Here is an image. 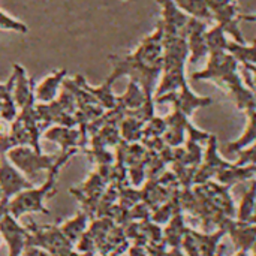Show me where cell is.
<instances>
[{
  "label": "cell",
  "instance_id": "6da1fadb",
  "mask_svg": "<svg viewBox=\"0 0 256 256\" xmlns=\"http://www.w3.org/2000/svg\"><path fill=\"white\" fill-rule=\"evenodd\" d=\"M208 63L204 69L194 72L192 80L195 81H212L222 90L228 92L237 108L248 112L255 108V93L243 82L238 72V62L228 52H210Z\"/></svg>",
  "mask_w": 256,
  "mask_h": 256
},
{
  "label": "cell",
  "instance_id": "7a4b0ae2",
  "mask_svg": "<svg viewBox=\"0 0 256 256\" xmlns=\"http://www.w3.org/2000/svg\"><path fill=\"white\" fill-rule=\"evenodd\" d=\"M57 158L58 156L42 154V152L33 150L30 146H15L8 150V160L22 171L28 178H33L42 170L50 171Z\"/></svg>",
  "mask_w": 256,
  "mask_h": 256
},
{
  "label": "cell",
  "instance_id": "3957f363",
  "mask_svg": "<svg viewBox=\"0 0 256 256\" xmlns=\"http://www.w3.org/2000/svg\"><path fill=\"white\" fill-rule=\"evenodd\" d=\"M208 26L207 21L202 20H196V18H189L186 27L183 28V36L188 40V46H189V62L190 63H196L201 58L207 57L210 54L207 42H206V32H207Z\"/></svg>",
  "mask_w": 256,
  "mask_h": 256
},
{
  "label": "cell",
  "instance_id": "277c9868",
  "mask_svg": "<svg viewBox=\"0 0 256 256\" xmlns=\"http://www.w3.org/2000/svg\"><path fill=\"white\" fill-rule=\"evenodd\" d=\"M156 102H170L176 106V110L182 111L184 116L192 117L194 111L196 108H202L207 106L213 102L212 98H206V96H198L195 94L188 84H184L180 90L177 92H171L162 96L156 98Z\"/></svg>",
  "mask_w": 256,
  "mask_h": 256
},
{
  "label": "cell",
  "instance_id": "5b68a950",
  "mask_svg": "<svg viewBox=\"0 0 256 256\" xmlns=\"http://www.w3.org/2000/svg\"><path fill=\"white\" fill-rule=\"evenodd\" d=\"M162 9V20L159 21L165 36L182 34L189 21V15L184 14L174 0H156Z\"/></svg>",
  "mask_w": 256,
  "mask_h": 256
},
{
  "label": "cell",
  "instance_id": "8992f818",
  "mask_svg": "<svg viewBox=\"0 0 256 256\" xmlns=\"http://www.w3.org/2000/svg\"><path fill=\"white\" fill-rule=\"evenodd\" d=\"M32 183L21 176L9 160L2 154L0 156V189L4 198H10L12 195H18L24 189H30Z\"/></svg>",
  "mask_w": 256,
  "mask_h": 256
},
{
  "label": "cell",
  "instance_id": "52a82bcc",
  "mask_svg": "<svg viewBox=\"0 0 256 256\" xmlns=\"http://www.w3.org/2000/svg\"><path fill=\"white\" fill-rule=\"evenodd\" d=\"M14 84H12V98L18 108L34 104V82L27 78L26 70L20 64H14Z\"/></svg>",
  "mask_w": 256,
  "mask_h": 256
},
{
  "label": "cell",
  "instance_id": "ba28073f",
  "mask_svg": "<svg viewBox=\"0 0 256 256\" xmlns=\"http://www.w3.org/2000/svg\"><path fill=\"white\" fill-rule=\"evenodd\" d=\"M66 75H68V70L62 69V70H56L51 75L45 76L38 84V87H34V99L40 104H48V102L56 100Z\"/></svg>",
  "mask_w": 256,
  "mask_h": 256
},
{
  "label": "cell",
  "instance_id": "9c48e42d",
  "mask_svg": "<svg viewBox=\"0 0 256 256\" xmlns=\"http://www.w3.org/2000/svg\"><path fill=\"white\" fill-rule=\"evenodd\" d=\"M0 230H2V234L4 236L6 242L9 243V248H10V256H18L21 254V250L24 249V244H26V240H27V234L22 228H20L16 225V222L9 216L6 214L2 222H0Z\"/></svg>",
  "mask_w": 256,
  "mask_h": 256
},
{
  "label": "cell",
  "instance_id": "30bf717a",
  "mask_svg": "<svg viewBox=\"0 0 256 256\" xmlns=\"http://www.w3.org/2000/svg\"><path fill=\"white\" fill-rule=\"evenodd\" d=\"M248 124L243 130V134L232 142H230L225 150L228 153H238L240 150L252 146L256 142V108L249 110L248 112Z\"/></svg>",
  "mask_w": 256,
  "mask_h": 256
},
{
  "label": "cell",
  "instance_id": "8fae6325",
  "mask_svg": "<svg viewBox=\"0 0 256 256\" xmlns=\"http://www.w3.org/2000/svg\"><path fill=\"white\" fill-rule=\"evenodd\" d=\"M177 6L192 18L202 21H213L212 10L207 4V0H174Z\"/></svg>",
  "mask_w": 256,
  "mask_h": 256
},
{
  "label": "cell",
  "instance_id": "7c38bea8",
  "mask_svg": "<svg viewBox=\"0 0 256 256\" xmlns=\"http://www.w3.org/2000/svg\"><path fill=\"white\" fill-rule=\"evenodd\" d=\"M226 51L243 64H255L256 66V40L254 44H240L236 40H230Z\"/></svg>",
  "mask_w": 256,
  "mask_h": 256
},
{
  "label": "cell",
  "instance_id": "4fadbf2b",
  "mask_svg": "<svg viewBox=\"0 0 256 256\" xmlns=\"http://www.w3.org/2000/svg\"><path fill=\"white\" fill-rule=\"evenodd\" d=\"M206 42H207V46H208L210 52H219V51H226V46H228L230 40L226 39L225 30L219 24H214L212 28H207Z\"/></svg>",
  "mask_w": 256,
  "mask_h": 256
},
{
  "label": "cell",
  "instance_id": "5bb4252c",
  "mask_svg": "<svg viewBox=\"0 0 256 256\" xmlns=\"http://www.w3.org/2000/svg\"><path fill=\"white\" fill-rule=\"evenodd\" d=\"M0 30H12V32H16V33H26L27 26L0 10Z\"/></svg>",
  "mask_w": 256,
  "mask_h": 256
},
{
  "label": "cell",
  "instance_id": "9a60e30c",
  "mask_svg": "<svg viewBox=\"0 0 256 256\" xmlns=\"http://www.w3.org/2000/svg\"><path fill=\"white\" fill-rule=\"evenodd\" d=\"M244 78L243 81H246V86L252 90L256 92V66L255 64H244Z\"/></svg>",
  "mask_w": 256,
  "mask_h": 256
},
{
  "label": "cell",
  "instance_id": "2e32d148",
  "mask_svg": "<svg viewBox=\"0 0 256 256\" xmlns=\"http://www.w3.org/2000/svg\"><path fill=\"white\" fill-rule=\"evenodd\" d=\"M232 2H236V0H207V4H208V8L212 10V15H213L214 10L224 8V6H226V4H230Z\"/></svg>",
  "mask_w": 256,
  "mask_h": 256
},
{
  "label": "cell",
  "instance_id": "e0dca14e",
  "mask_svg": "<svg viewBox=\"0 0 256 256\" xmlns=\"http://www.w3.org/2000/svg\"><path fill=\"white\" fill-rule=\"evenodd\" d=\"M12 84H14V76L12 75H10V78H9V81L6 84H0V99L3 96L9 94V93H12Z\"/></svg>",
  "mask_w": 256,
  "mask_h": 256
},
{
  "label": "cell",
  "instance_id": "ac0fdd59",
  "mask_svg": "<svg viewBox=\"0 0 256 256\" xmlns=\"http://www.w3.org/2000/svg\"><path fill=\"white\" fill-rule=\"evenodd\" d=\"M8 208H9L8 198H3V200H2V202H0V222H2V219L8 214V213H6V212H8Z\"/></svg>",
  "mask_w": 256,
  "mask_h": 256
},
{
  "label": "cell",
  "instance_id": "d6986e66",
  "mask_svg": "<svg viewBox=\"0 0 256 256\" xmlns=\"http://www.w3.org/2000/svg\"><path fill=\"white\" fill-rule=\"evenodd\" d=\"M240 21L256 22V12H254V14H244V15H240Z\"/></svg>",
  "mask_w": 256,
  "mask_h": 256
},
{
  "label": "cell",
  "instance_id": "ffe728a7",
  "mask_svg": "<svg viewBox=\"0 0 256 256\" xmlns=\"http://www.w3.org/2000/svg\"><path fill=\"white\" fill-rule=\"evenodd\" d=\"M24 256H48V255H46V254H44V252H40V250H36V249H28Z\"/></svg>",
  "mask_w": 256,
  "mask_h": 256
},
{
  "label": "cell",
  "instance_id": "44dd1931",
  "mask_svg": "<svg viewBox=\"0 0 256 256\" xmlns=\"http://www.w3.org/2000/svg\"><path fill=\"white\" fill-rule=\"evenodd\" d=\"M255 93V108H256V92H254Z\"/></svg>",
  "mask_w": 256,
  "mask_h": 256
},
{
  "label": "cell",
  "instance_id": "7402d4cb",
  "mask_svg": "<svg viewBox=\"0 0 256 256\" xmlns=\"http://www.w3.org/2000/svg\"><path fill=\"white\" fill-rule=\"evenodd\" d=\"M2 195H3V194H2V189H0V200H2Z\"/></svg>",
  "mask_w": 256,
  "mask_h": 256
}]
</instances>
